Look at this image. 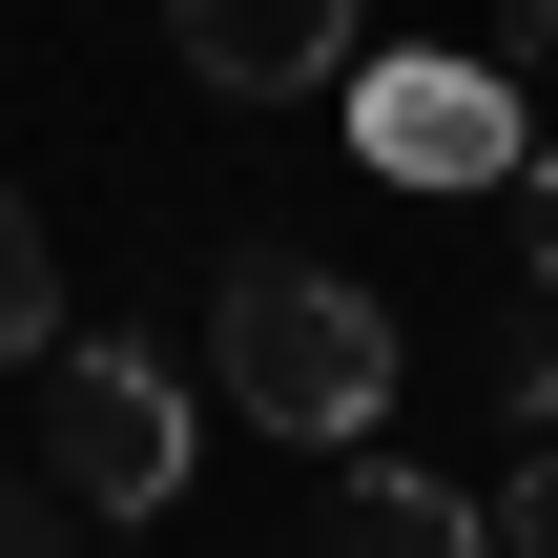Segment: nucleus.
Here are the masks:
<instances>
[{"label": "nucleus", "mask_w": 558, "mask_h": 558, "mask_svg": "<svg viewBox=\"0 0 558 558\" xmlns=\"http://www.w3.org/2000/svg\"><path fill=\"white\" fill-rule=\"evenodd\" d=\"M207 373H228L248 435L373 456V414H393V311H373L352 269H311V248H248V269L207 290Z\"/></svg>", "instance_id": "1"}, {"label": "nucleus", "mask_w": 558, "mask_h": 558, "mask_svg": "<svg viewBox=\"0 0 558 558\" xmlns=\"http://www.w3.org/2000/svg\"><path fill=\"white\" fill-rule=\"evenodd\" d=\"M352 166L414 186V207L518 186V166H538V145H518V62H497V41H393V62H352Z\"/></svg>", "instance_id": "2"}, {"label": "nucleus", "mask_w": 558, "mask_h": 558, "mask_svg": "<svg viewBox=\"0 0 558 558\" xmlns=\"http://www.w3.org/2000/svg\"><path fill=\"white\" fill-rule=\"evenodd\" d=\"M41 476H62L83 518H166V497H186V373L124 352V331H62V352H41Z\"/></svg>", "instance_id": "3"}, {"label": "nucleus", "mask_w": 558, "mask_h": 558, "mask_svg": "<svg viewBox=\"0 0 558 558\" xmlns=\"http://www.w3.org/2000/svg\"><path fill=\"white\" fill-rule=\"evenodd\" d=\"M166 21H186V83H228V104H311L352 62V0H166Z\"/></svg>", "instance_id": "4"}, {"label": "nucleus", "mask_w": 558, "mask_h": 558, "mask_svg": "<svg viewBox=\"0 0 558 558\" xmlns=\"http://www.w3.org/2000/svg\"><path fill=\"white\" fill-rule=\"evenodd\" d=\"M311 558H497V518H476L456 476H414V456H331Z\"/></svg>", "instance_id": "5"}, {"label": "nucleus", "mask_w": 558, "mask_h": 558, "mask_svg": "<svg viewBox=\"0 0 558 558\" xmlns=\"http://www.w3.org/2000/svg\"><path fill=\"white\" fill-rule=\"evenodd\" d=\"M62 352V248H41V207L0 186V373H41Z\"/></svg>", "instance_id": "6"}, {"label": "nucleus", "mask_w": 558, "mask_h": 558, "mask_svg": "<svg viewBox=\"0 0 558 558\" xmlns=\"http://www.w3.org/2000/svg\"><path fill=\"white\" fill-rule=\"evenodd\" d=\"M83 538H104V518H83L62 476H0V558H83Z\"/></svg>", "instance_id": "7"}, {"label": "nucleus", "mask_w": 558, "mask_h": 558, "mask_svg": "<svg viewBox=\"0 0 558 558\" xmlns=\"http://www.w3.org/2000/svg\"><path fill=\"white\" fill-rule=\"evenodd\" d=\"M476 518H497L518 558H558V435H518V497H476Z\"/></svg>", "instance_id": "8"}, {"label": "nucleus", "mask_w": 558, "mask_h": 558, "mask_svg": "<svg viewBox=\"0 0 558 558\" xmlns=\"http://www.w3.org/2000/svg\"><path fill=\"white\" fill-rule=\"evenodd\" d=\"M497 414H518V435H558V331H518V352H497Z\"/></svg>", "instance_id": "9"}, {"label": "nucleus", "mask_w": 558, "mask_h": 558, "mask_svg": "<svg viewBox=\"0 0 558 558\" xmlns=\"http://www.w3.org/2000/svg\"><path fill=\"white\" fill-rule=\"evenodd\" d=\"M518 269H538V290H558V145H538V166H518Z\"/></svg>", "instance_id": "10"}, {"label": "nucleus", "mask_w": 558, "mask_h": 558, "mask_svg": "<svg viewBox=\"0 0 558 558\" xmlns=\"http://www.w3.org/2000/svg\"><path fill=\"white\" fill-rule=\"evenodd\" d=\"M497 62H558V0H518V21H497Z\"/></svg>", "instance_id": "11"}]
</instances>
